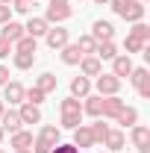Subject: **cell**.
I'll return each mask as SVG.
<instances>
[{"instance_id": "1", "label": "cell", "mask_w": 150, "mask_h": 153, "mask_svg": "<svg viewBox=\"0 0 150 153\" xmlns=\"http://www.w3.org/2000/svg\"><path fill=\"white\" fill-rule=\"evenodd\" d=\"M109 6H112L115 15H118V18H124L127 24L144 21V12H147V6H144V3H138V0H109Z\"/></svg>"}, {"instance_id": "2", "label": "cell", "mask_w": 150, "mask_h": 153, "mask_svg": "<svg viewBox=\"0 0 150 153\" xmlns=\"http://www.w3.org/2000/svg\"><path fill=\"white\" fill-rule=\"evenodd\" d=\"M71 15H74V9H71V0H47V12H44L41 18L47 21L50 27H56V24H65Z\"/></svg>"}, {"instance_id": "3", "label": "cell", "mask_w": 150, "mask_h": 153, "mask_svg": "<svg viewBox=\"0 0 150 153\" xmlns=\"http://www.w3.org/2000/svg\"><path fill=\"white\" fill-rule=\"evenodd\" d=\"M121 82H124V79H118L115 74H97V76H94V88H97L100 97L118 94V91H121Z\"/></svg>"}, {"instance_id": "4", "label": "cell", "mask_w": 150, "mask_h": 153, "mask_svg": "<svg viewBox=\"0 0 150 153\" xmlns=\"http://www.w3.org/2000/svg\"><path fill=\"white\" fill-rule=\"evenodd\" d=\"M127 79H130L132 88L138 91V97H144V100L150 97V71L147 68H132V74L127 76Z\"/></svg>"}, {"instance_id": "5", "label": "cell", "mask_w": 150, "mask_h": 153, "mask_svg": "<svg viewBox=\"0 0 150 153\" xmlns=\"http://www.w3.org/2000/svg\"><path fill=\"white\" fill-rule=\"evenodd\" d=\"M44 41H47L50 50H62L65 44H71V33H68L62 24H56V27H50V30L44 33Z\"/></svg>"}, {"instance_id": "6", "label": "cell", "mask_w": 150, "mask_h": 153, "mask_svg": "<svg viewBox=\"0 0 150 153\" xmlns=\"http://www.w3.org/2000/svg\"><path fill=\"white\" fill-rule=\"evenodd\" d=\"M3 103H9V106H21L24 103V85L18 79H9L3 85Z\"/></svg>"}, {"instance_id": "7", "label": "cell", "mask_w": 150, "mask_h": 153, "mask_svg": "<svg viewBox=\"0 0 150 153\" xmlns=\"http://www.w3.org/2000/svg\"><path fill=\"white\" fill-rule=\"evenodd\" d=\"M88 36H91L94 41H115V27H112V21H103V18L94 21Z\"/></svg>"}, {"instance_id": "8", "label": "cell", "mask_w": 150, "mask_h": 153, "mask_svg": "<svg viewBox=\"0 0 150 153\" xmlns=\"http://www.w3.org/2000/svg\"><path fill=\"white\" fill-rule=\"evenodd\" d=\"M36 138H38V141H44V144L53 150L59 141H62V127H56V124H44V127H41V133H38Z\"/></svg>"}, {"instance_id": "9", "label": "cell", "mask_w": 150, "mask_h": 153, "mask_svg": "<svg viewBox=\"0 0 150 153\" xmlns=\"http://www.w3.org/2000/svg\"><path fill=\"white\" fill-rule=\"evenodd\" d=\"M0 127H3V133H18V130H24V124H21V115L18 109H6V112L0 115Z\"/></svg>"}, {"instance_id": "10", "label": "cell", "mask_w": 150, "mask_h": 153, "mask_svg": "<svg viewBox=\"0 0 150 153\" xmlns=\"http://www.w3.org/2000/svg\"><path fill=\"white\" fill-rule=\"evenodd\" d=\"M112 121H115V124H121V130H130V127H135V124H138V109L124 103V109L115 115Z\"/></svg>"}, {"instance_id": "11", "label": "cell", "mask_w": 150, "mask_h": 153, "mask_svg": "<svg viewBox=\"0 0 150 153\" xmlns=\"http://www.w3.org/2000/svg\"><path fill=\"white\" fill-rule=\"evenodd\" d=\"M47 30H50V24H47L44 18H36V15H30L27 24H24V33H27V36H33V38H44Z\"/></svg>"}, {"instance_id": "12", "label": "cell", "mask_w": 150, "mask_h": 153, "mask_svg": "<svg viewBox=\"0 0 150 153\" xmlns=\"http://www.w3.org/2000/svg\"><path fill=\"white\" fill-rule=\"evenodd\" d=\"M130 138H132V147H138V150H147L150 147V130L144 127V124L130 127Z\"/></svg>"}, {"instance_id": "13", "label": "cell", "mask_w": 150, "mask_h": 153, "mask_svg": "<svg viewBox=\"0 0 150 153\" xmlns=\"http://www.w3.org/2000/svg\"><path fill=\"white\" fill-rule=\"evenodd\" d=\"M124 144H127L124 130H109V133H106V138H103V147H106L109 153H121V150H124Z\"/></svg>"}, {"instance_id": "14", "label": "cell", "mask_w": 150, "mask_h": 153, "mask_svg": "<svg viewBox=\"0 0 150 153\" xmlns=\"http://www.w3.org/2000/svg\"><path fill=\"white\" fill-rule=\"evenodd\" d=\"M132 68H135V65H132V59L127 56V53H118V56L112 59V74L118 76V79L130 76V74H132Z\"/></svg>"}, {"instance_id": "15", "label": "cell", "mask_w": 150, "mask_h": 153, "mask_svg": "<svg viewBox=\"0 0 150 153\" xmlns=\"http://www.w3.org/2000/svg\"><path fill=\"white\" fill-rule=\"evenodd\" d=\"M71 144H74V147H79V150H82V147H94L91 127H88V124H79V127L74 130V141H71Z\"/></svg>"}, {"instance_id": "16", "label": "cell", "mask_w": 150, "mask_h": 153, "mask_svg": "<svg viewBox=\"0 0 150 153\" xmlns=\"http://www.w3.org/2000/svg\"><path fill=\"white\" fill-rule=\"evenodd\" d=\"M79 74L88 76V79L97 76V74H103V62H100L97 56H82L79 59Z\"/></svg>"}, {"instance_id": "17", "label": "cell", "mask_w": 150, "mask_h": 153, "mask_svg": "<svg viewBox=\"0 0 150 153\" xmlns=\"http://www.w3.org/2000/svg\"><path fill=\"white\" fill-rule=\"evenodd\" d=\"M91 94V79L88 76H74L71 79V97H76V100H82V97H88Z\"/></svg>"}, {"instance_id": "18", "label": "cell", "mask_w": 150, "mask_h": 153, "mask_svg": "<svg viewBox=\"0 0 150 153\" xmlns=\"http://www.w3.org/2000/svg\"><path fill=\"white\" fill-rule=\"evenodd\" d=\"M9 147H12V150H30V147H33V133H30V130L12 133L9 135Z\"/></svg>"}, {"instance_id": "19", "label": "cell", "mask_w": 150, "mask_h": 153, "mask_svg": "<svg viewBox=\"0 0 150 153\" xmlns=\"http://www.w3.org/2000/svg\"><path fill=\"white\" fill-rule=\"evenodd\" d=\"M100 112H103V97H100V94L82 97V115H88V118H100Z\"/></svg>"}, {"instance_id": "20", "label": "cell", "mask_w": 150, "mask_h": 153, "mask_svg": "<svg viewBox=\"0 0 150 153\" xmlns=\"http://www.w3.org/2000/svg\"><path fill=\"white\" fill-rule=\"evenodd\" d=\"M94 56L100 59V62H112V59L118 56V44H115V41H97Z\"/></svg>"}, {"instance_id": "21", "label": "cell", "mask_w": 150, "mask_h": 153, "mask_svg": "<svg viewBox=\"0 0 150 153\" xmlns=\"http://www.w3.org/2000/svg\"><path fill=\"white\" fill-rule=\"evenodd\" d=\"M59 59H62V65L74 68V65H79V59H82V53H79V47H76V44H65V47L59 50Z\"/></svg>"}, {"instance_id": "22", "label": "cell", "mask_w": 150, "mask_h": 153, "mask_svg": "<svg viewBox=\"0 0 150 153\" xmlns=\"http://www.w3.org/2000/svg\"><path fill=\"white\" fill-rule=\"evenodd\" d=\"M18 115H21V124H41V109L33 103H21Z\"/></svg>"}, {"instance_id": "23", "label": "cell", "mask_w": 150, "mask_h": 153, "mask_svg": "<svg viewBox=\"0 0 150 153\" xmlns=\"http://www.w3.org/2000/svg\"><path fill=\"white\" fill-rule=\"evenodd\" d=\"M121 109H124V100H121V94L103 97V112H100V118H115Z\"/></svg>"}, {"instance_id": "24", "label": "cell", "mask_w": 150, "mask_h": 153, "mask_svg": "<svg viewBox=\"0 0 150 153\" xmlns=\"http://www.w3.org/2000/svg\"><path fill=\"white\" fill-rule=\"evenodd\" d=\"M24 36V24H18V21H6L3 24V30H0V38H6V41H18V38Z\"/></svg>"}, {"instance_id": "25", "label": "cell", "mask_w": 150, "mask_h": 153, "mask_svg": "<svg viewBox=\"0 0 150 153\" xmlns=\"http://www.w3.org/2000/svg\"><path fill=\"white\" fill-rule=\"evenodd\" d=\"M36 50H38V38L27 36V33H24L15 44H12V53H36Z\"/></svg>"}, {"instance_id": "26", "label": "cell", "mask_w": 150, "mask_h": 153, "mask_svg": "<svg viewBox=\"0 0 150 153\" xmlns=\"http://www.w3.org/2000/svg\"><path fill=\"white\" fill-rule=\"evenodd\" d=\"M56 85H59V79H56V74H50V71H47V74H41V76L36 79V88H38V91H44V94L56 91Z\"/></svg>"}, {"instance_id": "27", "label": "cell", "mask_w": 150, "mask_h": 153, "mask_svg": "<svg viewBox=\"0 0 150 153\" xmlns=\"http://www.w3.org/2000/svg\"><path fill=\"white\" fill-rule=\"evenodd\" d=\"M12 65L18 71H30L36 65V53H12Z\"/></svg>"}, {"instance_id": "28", "label": "cell", "mask_w": 150, "mask_h": 153, "mask_svg": "<svg viewBox=\"0 0 150 153\" xmlns=\"http://www.w3.org/2000/svg\"><path fill=\"white\" fill-rule=\"evenodd\" d=\"M91 127V135H94V144H103V138H106V133L112 130L109 124H103V118H94V124H88Z\"/></svg>"}, {"instance_id": "29", "label": "cell", "mask_w": 150, "mask_h": 153, "mask_svg": "<svg viewBox=\"0 0 150 153\" xmlns=\"http://www.w3.org/2000/svg\"><path fill=\"white\" fill-rule=\"evenodd\" d=\"M76 47H79V53H82V56H94V47H97V41H94L91 36H88V33H85V36H79L74 41Z\"/></svg>"}, {"instance_id": "30", "label": "cell", "mask_w": 150, "mask_h": 153, "mask_svg": "<svg viewBox=\"0 0 150 153\" xmlns=\"http://www.w3.org/2000/svg\"><path fill=\"white\" fill-rule=\"evenodd\" d=\"M130 36L138 38V41H144V44H150V27L144 24V21H135V24H132V30H130Z\"/></svg>"}, {"instance_id": "31", "label": "cell", "mask_w": 150, "mask_h": 153, "mask_svg": "<svg viewBox=\"0 0 150 153\" xmlns=\"http://www.w3.org/2000/svg\"><path fill=\"white\" fill-rule=\"evenodd\" d=\"M124 50H127V56H132V53H144L147 44L138 41V38H132V36H127V38H124Z\"/></svg>"}, {"instance_id": "32", "label": "cell", "mask_w": 150, "mask_h": 153, "mask_svg": "<svg viewBox=\"0 0 150 153\" xmlns=\"http://www.w3.org/2000/svg\"><path fill=\"white\" fill-rule=\"evenodd\" d=\"M44 91H38L36 85H33V88H24V103H33V106H41V103H44Z\"/></svg>"}, {"instance_id": "33", "label": "cell", "mask_w": 150, "mask_h": 153, "mask_svg": "<svg viewBox=\"0 0 150 153\" xmlns=\"http://www.w3.org/2000/svg\"><path fill=\"white\" fill-rule=\"evenodd\" d=\"M59 112H62V115H71V112H82V103H79L76 97H65V100L59 103Z\"/></svg>"}, {"instance_id": "34", "label": "cell", "mask_w": 150, "mask_h": 153, "mask_svg": "<svg viewBox=\"0 0 150 153\" xmlns=\"http://www.w3.org/2000/svg\"><path fill=\"white\" fill-rule=\"evenodd\" d=\"M9 6H12V12H18V15H30L33 6H36V0H12Z\"/></svg>"}, {"instance_id": "35", "label": "cell", "mask_w": 150, "mask_h": 153, "mask_svg": "<svg viewBox=\"0 0 150 153\" xmlns=\"http://www.w3.org/2000/svg\"><path fill=\"white\" fill-rule=\"evenodd\" d=\"M82 124V112H71V115H62V127L65 130H76Z\"/></svg>"}, {"instance_id": "36", "label": "cell", "mask_w": 150, "mask_h": 153, "mask_svg": "<svg viewBox=\"0 0 150 153\" xmlns=\"http://www.w3.org/2000/svg\"><path fill=\"white\" fill-rule=\"evenodd\" d=\"M6 21H12V6H9V3H0V27H3Z\"/></svg>"}, {"instance_id": "37", "label": "cell", "mask_w": 150, "mask_h": 153, "mask_svg": "<svg viewBox=\"0 0 150 153\" xmlns=\"http://www.w3.org/2000/svg\"><path fill=\"white\" fill-rule=\"evenodd\" d=\"M50 153H79V147H74V144H65V141H59V144H56V147H53Z\"/></svg>"}, {"instance_id": "38", "label": "cell", "mask_w": 150, "mask_h": 153, "mask_svg": "<svg viewBox=\"0 0 150 153\" xmlns=\"http://www.w3.org/2000/svg\"><path fill=\"white\" fill-rule=\"evenodd\" d=\"M12 53V41H6V38H0V59H6Z\"/></svg>"}, {"instance_id": "39", "label": "cell", "mask_w": 150, "mask_h": 153, "mask_svg": "<svg viewBox=\"0 0 150 153\" xmlns=\"http://www.w3.org/2000/svg\"><path fill=\"white\" fill-rule=\"evenodd\" d=\"M6 82H9V68H6V65H0V88H3Z\"/></svg>"}, {"instance_id": "40", "label": "cell", "mask_w": 150, "mask_h": 153, "mask_svg": "<svg viewBox=\"0 0 150 153\" xmlns=\"http://www.w3.org/2000/svg\"><path fill=\"white\" fill-rule=\"evenodd\" d=\"M94 3H97V6H109V0H94Z\"/></svg>"}, {"instance_id": "41", "label": "cell", "mask_w": 150, "mask_h": 153, "mask_svg": "<svg viewBox=\"0 0 150 153\" xmlns=\"http://www.w3.org/2000/svg\"><path fill=\"white\" fill-rule=\"evenodd\" d=\"M3 138H6V133H3V127H0V147H3Z\"/></svg>"}, {"instance_id": "42", "label": "cell", "mask_w": 150, "mask_h": 153, "mask_svg": "<svg viewBox=\"0 0 150 153\" xmlns=\"http://www.w3.org/2000/svg\"><path fill=\"white\" fill-rule=\"evenodd\" d=\"M3 112H6V103H3V100H0V115H3Z\"/></svg>"}, {"instance_id": "43", "label": "cell", "mask_w": 150, "mask_h": 153, "mask_svg": "<svg viewBox=\"0 0 150 153\" xmlns=\"http://www.w3.org/2000/svg\"><path fill=\"white\" fill-rule=\"evenodd\" d=\"M15 153H33V150H15Z\"/></svg>"}, {"instance_id": "44", "label": "cell", "mask_w": 150, "mask_h": 153, "mask_svg": "<svg viewBox=\"0 0 150 153\" xmlns=\"http://www.w3.org/2000/svg\"><path fill=\"white\" fill-rule=\"evenodd\" d=\"M0 3H12V0H0Z\"/></svg>"}, {"instance_id": "45", "label": "cell", "mask_w": 150, "mask_h": 153, "mask_svg": "<svg viewBox=\"0 0 150 153\" xmlns=\"http://www.w3.org/2000/svg\"><path fill=\"white\" fill-rule=\"evenodd\" d=\"M138 3H147V0H138Z\"/></svg>"}, {"instance_id": "46", "label": "cell", "mask_w": 150, "mask_h": 153, "mask_svg": "<svg viewBox=\"0 0 150 153\" xmlns=\"http://www.w3.org/2000/svg\"><path fill=\"white\" fill-rule=\"evenodd\" d=\"M0 153H6V150H3V147H0Z\"/></svg>"}, {"instance_id": "47", "label": "cell", "mask_w": 150, "mask_h": 153, "mask_svg": "<svg viewBox=\"0 0 150 153\" xmlns=\"http://www.w3.org/2000/svg\"><path fill=\"white\" fill-rule=\"evenodd\" d=\"M79 3H82V0H79Z\"/></svg>"}, {"instance_id": "48", "label": "cell", "mask_w": 150, "mask_h": 153, "mask_svg": "<svg viewBox=\"0 0 150 153\" xmlns=\"http://www.w3.org/2000/svg\"><path fill=\"white\" fill-rule=\"evenodd\" d=\"M103 153H106V150H103Z\"/></svg>"}]
</instances>
